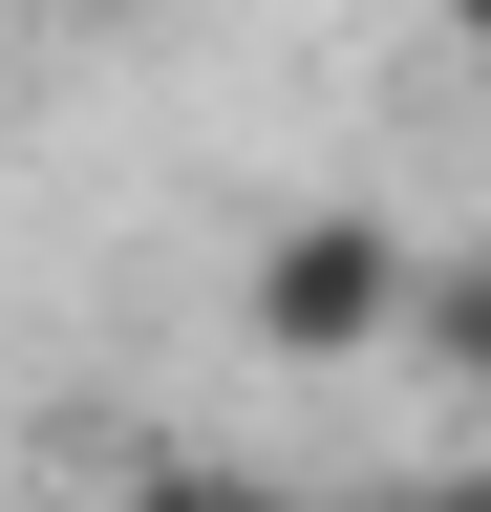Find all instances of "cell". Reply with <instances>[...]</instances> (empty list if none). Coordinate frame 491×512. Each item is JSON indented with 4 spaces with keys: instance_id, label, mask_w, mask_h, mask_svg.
<instances>
[{
    "instance_id": "cell-1",
    "label": "cell",
    "mask_w": 491,
    "mask_h": 512,
    "mask_svg": "<svg viewBox=\"0 0 491 512\" xmlns=\"http://www.w3.org/2000/svg\"><path fill=\"white\" fill-rule=\"evenodd\" d=\"M406 320H427V256L385 214H278L257 235V342L278 363H406Z\"/></svg>"
},
{
    "instance_id": "cell-2",
    "label": "cell",
    "mask_w": 491,
    "mask_h": 512,
    "mask_svg": "<svg viewBox=\"0 0 491 512\" xmlns=\"http://www.w3.org/2000/svg\"><path fill=\"white\" fill-rule=\"evenodd\" d=\"M427 384H491V256H427V320H406Z\"/></svg>"
},
{
    "instance_id": "cell-3",
    "label": "cell",
    "mask_w": 491,
    "mask_h": 512,
    "mask_svg": "<svg viewBox=\"0 0 491 512\" xmlns=\"http://www.w3.org/2000/svg\"><path fill=\"white\" fill-rule=\"evenodd\" d=\"M129 512H299V491H278V470H235V448H150Z\"/></svg>"
},
{
    "instance_id": "cell-4",
    "label": "cell",
    "mask_w": 491,
    "mask_h": 512,
    "mask_svg": "<svg viewBox=\"0 0 491 512\" xmlns=\"http://www.w3.org/2000/svg\"><path fill=\"white\" fill-rule=\"evenodd\" d=\"M385 512H491V470H427V491H385Z\"/></svg>"
},
{
    "instance_id": "cell-5",
    "label": "cell",
    "mask_w": 491,
    "mask_h": 512,
    "mask_svg": "<svg viewBox=\"0 0 491 512\" xmlns=\"http://www.w3.org/2000/svg\"><path fill=\"white\" fill-rule=\"evenodd\" d=\"M427 22H449V43H491V0H427Z\"/></svg>"
}]
</instances>
